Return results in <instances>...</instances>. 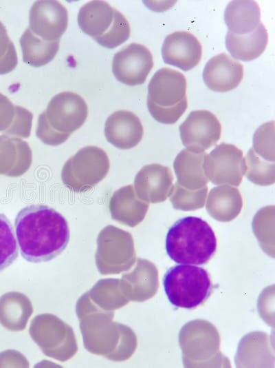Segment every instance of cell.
<instances>
[{
    "instance_id": "5bb4252c",
    "label": "cell",
    "mask_w": 275,
    "mask_h": 368,
    "mask_svg": "<svg viewBox=\"0 0 275 368\" xmlns=\"http://www.w3.org/2000/svg\"><path fill=\"white\" fill-rule=\"evenodd\" d=\"M243 77V65L226 53L212 57L203 71L204 83L214 92H225L235 89Z\"/></svg>"
},
{
    "instance_id": "83f0119b",
    "label": "cell",
    "mask_w": 275,
    "mask_h": 368,
    "mask_svg": "<svg viewBox=\"0 0 275 368\" xmlns=\"http://www.w3.org/2000/svg\"><path fill=\"white\" fill-rule=\"evenodd\" d=\"M274 206H267L260 209L254 216L252 227L261 246L270 253L273 250V227Z\"/></svg>"
},
{
    "instance_id": "484cf974",
    "label": "cell",
    "mask_w": 275,
    "mask_h": 368,
    "mask_svg": "<svg viewBox=\"0 0 275 368\" xmlns=\"http://www.w3.org/2000/svg\"><path fill=\"white\" fill-rule=\"evenodd\" d=\"M208 187L201 189L189 190L176 182L170 194V201L176 209L189 211L204 207L207 196Z\"/></svg>"
},
{
    "instance_id": "3957f363",
    "label": "cell",
    "mask_w": 275,
    "mask_h": 368,
    "mask_svg": "<svg viewBox=\"0 0 275 368\" xmlns=\"http://www.w3.org/2000/svg\"><path fill=\"white\" fill-rule=\"evenodd\" d=\"M87 115V105L81 96L68 91L60 92L39 115L36 136L46 145H59L83 125Z\"/></svg>"
},
{
    "instance_id": "277c9868",
    "label": "cell",
    "mask_w": 275,
    "mask_h": 368,
    "mask_svg": "<svg viewBox=\"0 0 275 368\" xmlns=\"http://www.w3.org/2000/svg\"><path fill=\"white\" fill-rule=\"evenodd\" d=\"M147 108L157 121L173 124L188 107L186 79L180 72L162 68L155 72L148 85Z\"/></svg>"
},
{
    "instance_id": "4316f807",
    "label": "cell",
    "mask_w": 275,
    "mask_h": 368,
    "mask_svg": "<svg viewBox=\"0 0 275 368\" xmlns=\"http://www.w3.org/2000/svg\"><path fill=\"white\" fill-rule=\"evenodd\" d=\"M19 247L14 229L7 216L0 214V272L18 257Z\"/></svg>"
},
{
    "instance_id": "52a82bcc",
    "label": "cell",
    "mask_w": 275,
    "mask_h": 368,
    "mask_svg": "<svg viewBox=\"0 0 275 368\" xmlns=\"http://www.w3.org/2000/svg\"><path fill=\"white\" fill-rule=\"evenodd\" d=\"M109 165V157L102 148L86 146L65 162L61 170V179L71 191L84 192L106 177Z\"/></svg>"
},
{
    "instance_id": "5b68a950",
    "label": "cell",
    "mask_w": 275,
    "mask_h": 368,
    "mask_svg": "<svg viewBox=\"0 0 275 368\" xmlns=\"http://www.w3.org/2000/svg\"><path fill=\"white\" fill-rule=\"evenodd\" d=\"M82 31L100 45L114 48L130 36V25L125 17L104 1H91L84 4L78 14Z\"/></svg>"
},
{
    "instance_id": "f546056e",
    "label": "cell",
    "mask_w": 275,
    "mask_h": 368,
    "mask_svg": "<svg viewBox=\"0 0 275 368\" xmlns=\"http://www.w3.org/2000/svg\"><path fill=\"white\" fill-rule=\"evenodd\" d=\"M17 63L14 45L10 40L5 25L0 21V74L12 72Z\"/></svg>"
},
{
    "instance_id": "ba28073f",
    "label": "cell",
    "mask_w": 275,
    "mask_h": 368,
    "mask_svg": "<svg viewBox=\"0 0 275 368\" xmlns=\"http://www.w3.org/2000/svg\"><path fill=\"white\" fill-rule=\"evenodd\" d=\"M245 170L243 152L234 145L222 143L206 156L205 174L214 185L239 186Z\"/></svg>"
},
{
    "instance_id": "44dd1931",
    "label": "cell",
    "mask_w": 275,
    "mask_h": 368,
    "mask_svg": "<svg viewBox=\"0 0 275 368\" xmlns=\"http://www.w3.org/2000/svg\"><path fill=\"white\" fill-rule=\"evenodd\" d=\"M243 199L237 188L221 185L212 188L208 194L206 209L214 218L230 221L236 217L242 208Z\"/></svg>"
},
{
    "instance_id": "d4e9b609",
    "label": "cell",
    "mask_w": 275,
    "mask_h": 368,
    "mask_svg": "<svg viewBox=\"0 0 275 368\" xmlns=\"http://www.w3.org/2000/svg\"><path fill=\"white\" fill-rule=\"evenodd\" d=\"M245 176L249 181L259 185H272L275 181L274 162L268 161L250 148L245 157Z\"/></svg>"
},
{
    "instance_id": "8fae6325",
    "label": "cell",
    "mask_w": 275,
    "mask_h": 368,
    "mask_svg": "<svg viewBox=\"0 0 275 368\" xmlns=\"http://www.w3.org/2000/svg\"><path fill=\"white\" fill-rule=\"evenodd\" d=\"M67 24V10L58 1H36L30 10L28 28L43 40L59 41Z\"/></svg>"
},
{
    "instance_id": "4dcf8cb0",
    "label": "cell",
    "mask_w": 275,
    "mask_h": 368,
    "mask_svg": "<svg viewBox=\"0 0 275 368\" xmlns=\"http://www.w3.org/2000/svg\"><path fill=\"white\" fill-rule=\"evenodd\" d=\"M21 106L14 105L5 95L0 93V132L6 134L13 125Z\"/></svg>"
},
{
    "instance_id": "603a6c76",
    "label": "cell",
    "mask_w": 275,
    "mask_h": 368,
    "mask_svg": "<svg viewBox=\"0 0 275 368\" xmlns=\"http://www.w3.org/2000/svg\"><path fill=\"white\" fill-rule=\"evenodd\" d=\"M23 60L29 65L38 68L50 62L59 50V41H47L32 33L28 28L20 38Z\"/></svg>"
},
{
    "instance_id": "f1b7e54d",
    "label": "cell",
    "mask_w": 275,
    "mask_h": 368,
    "mask_svg": "<svg viewBox=\"0 0 275 368\" xmlns=\"http://www.w3.org/2000/svg\"><path fill=\"white\" fill-rule=\"evenodd\" d=\"M252 149L260 157L274 162V122L261 125L253 136Z\"/></svg>"
},
{
    "instance_id": "e0dca14e",
    "label": "cell",
    "mask_w": 275,
    "mask_h": 368,
    "mask_svg": "<svg viewBox=\"0 0 275 368\" xmlns=\"http://www.w3.org/2000/svg\"><path fill=\"white\" fill-rule=\"evenodd\" d=\"M32 161L28 143L18 137L0 135V175L17 177L30 168Z\"/></svg>"
},
{
    "instance_id": "cb8c5ba5",
    "label": "cell",
    "mask_w": 275,
    "mask_h": 368,
    "mask_svg": "<svg viewBox=\"0 0 275 368\" xmlns=\"http://www.w3.org/2000/svg\"><path fill=\"white\" fill-rule=\"evenodd\" d=\"M23 294L8 292L0 298V323L7 329L16 331L22 330L27 320L23 318Z\"/></svg>"
},
{
    "instance_id": "ffe728a7",
    "label": "cell",
    "mask_w": 275,
    "mask_h": 368,
    "mask_svg": "<svg viewBox=\"0 0 275 368\" xmlns=\"http://www.w3.org/2000/svg\"><path fill=\"white\" fill-rule=\"evenodd\" d=\"M268 34L265 27L260 23L252 32L236 34L228 32L226 46L235 59L249 61L258 58L265 50Z\"/></svg>"
},
{
    "instance_id": "6da1fadb",
    "label": "cell",
    "mask_w": 275,
    "mask_h": 368,
    "mask_svg": "<svg viewBox=\"0 0 275 368\" xmlns=\"http://www.w3.org/2000/svg\"><path fill=\"white\" fill-rule=\"evenodd\" d=\"M14 227L21 254L31 263L56 258L69 241L67 220L46 205L32 204L21 209L16 216Z\"/></svg>"
},
{
    "instance_id": "d6986e66",
    "label": "cell",
    "mask_w": 275,
    "mask_h": 368,
    "mask_svg": "<svg viewBox=\"0 0 275 368\" xmlns=\"http://www.w3.org/2000/svg\"><path fill=\"white\" fill-rule=\"evenodd\" d=\"M205 152L182 150L175 157L173 167L177 183L189 190H198L206 185L208 179L204 171Z\"/></svg>"
},
{
    "instance_id": "2e32d148",
    "label": "cell",
    "mask_w": 275,
    "mask_h": 368,
    "mask_svg": "<svg viewBox=\"0 0 275 368\" xmlns=\"http://www.w3.org/2000/svg\"><path fill=\"white\" fill-rule=\"evenodd\" d=\"M104 132L107 141L113 146L128 150L139 144L144 129L137 115L123 110L113 112L107 119Z\"/></svg>"
},
{
    "instance_id": "9a60e30c",
    "label": "cell",
    "mask_w": 275,
    "mask_h": 368,
    "mask_svg": "<svg viewBox=\"0 0 275 368\" xmlns=\"http://www.w3.org/2000/svg\"><path fill=\"white\" fill-rule=\"evenodd\" d=\"M97 243L96 265L102 260L124 265L134 260L133 241L127 232L112 225L107 226L100 232Z\"/></svg>"
},
{
    "instance_id": "30bf717a",
    "label": "cell",
    "mask_w": 275,
    "mask_h": 368,
    "mask_svg": "<svg viewBox=\"0 0 275 368\" xmlns=\"http://www.w3.org/2000/svg\"><path fill=\"white\" fill-rule=\"evenodd\" d=\"M180 138L186 149L201 152L214 146L221 137V125L211 112H191L179 125Z\"/></svg>"
},
{
    "instance_id": "7c38bea8",
    "label": "cell",
    "mask_w": 275,
    "mask_h": 368,
    "mask_svg": "<svg viewBox=\"0 0 275 368\" xmlns=\"http://www.w3.org/2000/svg\"><path fill=\"white\" fill-rule=\"evenodd\" d=\"M202 47L192 34L176 31L165 38L162 47L164 61L184 71L194 68L199 63Z\"/></svg>"
},
{
    "instance_id": "ac0fdd59",
    "label": "cell",
    "mask_w": 275,
    "mask_h": 368,
    "mask_svg": "<svg viewBox=\"0 0 275 368\" xmlns=\"http://www.w3.org/2000/svg\"><path fill=\"white\" fill-rule=\"evenodd\" d=\"M148 207V203L138 197L132 185L116 190L109 204L112 218L130 227L137 225L144 218Z\"/></svg>"
},
{
    "instance_id": "7402d4cb",
    "label": "cell",
    "mask_w": 275,
    "mask_h": 368,
    "mask_svg": "<svg viewBox=\"0 0 275 368\" xmlns=\"http://www.w3.org/2000/svg\"><path fill=\"white\" fill-rule=\"evenodd\" d=\"M260 19V8L256 1L251 0L232 1L224 12L228 32L236 34L252 32L261 23Z\"/></svg>"
},
{
    "instance_id": "4fadbf2b",
    "label": "cell",
    "mask_w": 275,
    "mask_h": 368,
    "mask_svg": "<svg viewBox=\"0 0 275 368\" xmlns=\"http://www.w3.org/2000/svg\"><path fill=\"white\" fill-rule=\"evenodd\" d=\"M173 176L170 169L157 163L146 165L137 173L134 179L136 194L146 203L164 202L173 187Z\"/></svg>"
},
{
    "instance_id": "8992f818",
    "label": "cell",
    "mask_w": 275,
    "mask_h": 368,
    "mask_svg": "<svg viewBox=\"0 0 275 368\" xmlns=\"http://www.w3.org/2000/svg\"><path fill=\"white\" fill-rule=\"evenodd\" d=\"M163 286L168 301L173 306L187 309L202 305L213 287L205 269L184 264L173 266L166 271Z\"/></svg>"
},
{
    "instance_id": "7a4b0ae2",
    "label": "cell",
    "mask_w": 275,
    "mask_h": 368,
    "mask_svg": "<svg viewBox=\"0 0 275 368\" xmlns=\"http://www.w3.org/2000/svg\"><path fill=\"white\" fill-rule=\"evenodd\" d=\"M166 250L174 262L184 265H204L216 252L217 242L208 223L196 216L179 219L168 229Z\"/></svg>"
},
{
    "instance_id": "9c48e42d",
    "label": "cell",
    "mask_w": 275,
    "mask_h": 368,
    "mask_svg": "<svg viewBox=\"0 0 275 368\" xmlns=\"http://www.w3.org/2000/svg\"><path fill=\"white\" fill-rule=\"evenodd\" d=\"M153 67L150 50L144 45L131 43L116 52L112 72L120 82L130 86L143 84Z\"/></svg>"
}]
</instances>
